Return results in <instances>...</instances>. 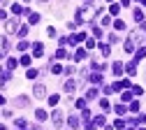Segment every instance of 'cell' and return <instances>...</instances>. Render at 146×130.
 Listing matches in <instances>:
<instances>
[{
    "label": "cell",
    "mask_w": 146,
    "mask_h": 130,
    "mask_svg": "<svg viewBox=\"0 0 146 130\" xmlns=\"http://www.w3.org/2000/svg\"><path fill=\"white\" fill-rule=\"evenodd\" d=\"M65 91H67V93H74V91H77V81H74V79H67V81H65Z\"/></svg>",
    "instance_id": "5b68a950"
},
{
    "label": "cell",
    "mask_w": 146,
    "mask_h": 130,
    "mask_svg": "<svg viewBox=\"0 0 146 130\" xmlns=\"http://www.w3.org/2000/svg\"><path fill=\"white\" fill-rule=\"evenodd\" d=\"M12 12H14V14H28V9H26V7H21V5H16V3L12 5Z\"/></svg>",
    "instance_id": "8992f818"
},
{
    "label": "cell",
    "mask_w": 146,
    "mask_h": 130,
    "mask_svg": "<svg viewBox=\"0 0 146 130\" xmlns=\"http://www.w3.org/2000/svg\"><path fill=\"white\" fill-rule=\"evenodd\" d=\"M109 12H111V16H116V14L121 12V5H111V7H109Z\"/></svg>",
    "instance_id": "d6986e66"
},
{
    "label": "cell",
    "mask_w": 146,
    "mask_h": 130,
    "mask_svg": "<svg viewBox=\"0 0 146 130\" xmlns=\"http://www.w3.org/2000/svg\"><path fill=\"white\" fill-rule=\"evenodd\" d=\"M114 109H116V114H125V105H116Z\"/></svg>",
    "instance_id": "4316f807"
},
{
    "label": "cell",
    "mask_w": 146,
    "mask_h": 130,
    "mask_svg": "<svg viewBox=\"0 0 146 130\" xmlns=\"http://www.w3.org/2000/svg\"><path fill=\"white\" fill-rule=\"evenodd\" d=\"M93 98H98V91H95V88H88V93H86V100H93Z\"/></svg>",
    "instance_id": "7c38bea8"
},
{
    "label": "cell",
    "mask_w": 146,
    "mask_h": 130,
    "mask_svg": "<svg viewBox=\"0 0 146 130\" xmlns=\"http://www.w3.org/2000/svg\"><path fill=\"white\" fill-rule=\"evenodd\" d=\"M100 47H102V56H109V53H111V49H109L107 44H100Z\"/></svg>",
    "instance_id": "83f0119b"
},
{
    "label": "cell",
    "mask_w": 146,
    "mask_h": 130,
    "mask_svg": "<svg viewBox=\"0 0 146 130\" xmlns=\"http://www.w3.org/2000/svg\"><path fill=\"white\" fill-rule=\"evenodd\" d=\"M100 107H102V109L107 111V109H109V107H111V105H109V100H100Z\"/></svg>",
    "instance_id": "f1b7e54d"
},
{
    "label": "cell",
    "mask_w": 146,
    "mask_h": 130,
    "mask_svg": "<svg viewBox=\"0 0 146 130\" xmlns=\"http://www.w3.org/2000/svg\"><path fill=\"white\" fill-rule=\"evenodd\" d=\"M141 35H144V33H132L130 37H127V42H125V47H123V49H125V53H132V51H135L137 42L141 40Z\"/></svg>",
    "instance_id": "6da1fadb"
},
{
    "label": "cell",
    "mask_w": 146,
    "mask_h": 130,
    "mask_svg": "<svg viewBox=\"0 0 146 130\" xmlns=\"http://www.w3.org/2000/svg\"><path fill=\"white\" fill-rule=\"evenodd\" d=\"M135 21H144V12L141 9H135Z\"/></svg>",
    "instance_id": "ac0fdd59"
},
{
    "label": "cell",
    "mask_w": 146,
    "mask_h": 130,
    "mask_svg": "<svg viewBox=\"0 0 146 130\" xmlns=\"http://www.w3.org/2000/svg\"><path fill=\"white\" fill-rule=\"evenodd\" d=\"M3 58H5V51H0V61H3Z\"/></svg>",
    "instance_id": "8d00e7d4"
},
{
    "label": "cell",
    "mask_w": 146,
    "mask_h": 130,
    "mask_svg": "<svg viewBox=\"0 0 146 130\" xmlns=\"http://www.w3.org/2000/svg\"><path fill=\"white\" fill-rule=\"evenodd\" d=\"M144 56H146V47H141V49H139V51H137V56H135V58H137V61H139V58H144Z\"/></svg>",
    "instance_id": "cb8c5ba5"
},
{
    "label": "cell",
    "mask_w": 146,
    "mask_h": 130,
    "mask_svg": "<svg viewBox=\"0 0 146 130\" xmlns=\"http://www.w3.org/2000/svg\"><path fill=\"white\" fill-rule=\"evenodd\" d=\"M56 58H65V49H58L56 51Z\"/></svg>",
    "instance_id": "1f68e13d"
},
{
    "label": "cell",
    "mask_w": 146,
    "mask_h": 130,
    "mask_svg": "<svg viewBox=\"0 0 146 130\" xmlns=\"http://www.w3.org/2000/svg\"><path fill=\"white\" fill-rule=\"evenodd\" d=\"M16 30H19L16 21H7V33H16Z\"/></svg>",
    "instance_id": "52a82bcc"
},
{
    "label": "cell",
    "mask_w": 146,
    "mask_h": 130,
    "mask_svg": "<svg viewBox=\"0 0 146 130\" xmlns=\"http://www.w3.org/2000/svg\"><path fill=\"white\" fill-rule=\"evenodd\" d=\"M77 107H79V109H86V100H84V98H81V100H77Z\"/></svg>",
    "instance_id": "4dcf8cb0"
},
{
    "label": "cell",
    "mask_w": 146,
    "mask_h": 130,
    "mask_svg": "<svg viewBox=\"0 0 146 130\" xmlns=\"http://www.w3.org/2000/svg\"><path fill=\"white\" fill-rule=\"evenodd\" d=\"M21 65H30V56H23V58H21Z\"/></svg>",
    "instance_id": "d6a6232c"
},
{
    "label": "cell",
    "mask_w": 146,
    "mask_h": 130,
    "mask_svg": "<svg viewBox=\"0 0 146 130\" xmlns=\"http://www.w3.org/2000/svg\"><path fill=\"white\" fill-rule=\"evenodd\" d=\"M90 81H93V84H102V77L95 72V74H90Z\"/></svg>",
    "instance_id": "2e32d148"
},
{
    "label": "cell",
    "mask_w": 146,
    "mask_h": 130,
    "mask_svg": "<svg viewBox=\"0 0 146 130\" xmlns=\"http://www.w3.org/2000/svg\"><path fill=\"white\" fill-rule=\"evenodd\" d=\"M84 58H86V49H79L74 53V61H84Z\"/></svg>",
    "instance_id": "ba28073f"
},
{
    "label": "cell",
    "mask_w": 146,
    "mask_h": 130,
    "mask_svg": "<svg viewBox=\"0 0 146 130\" xmlns=\"http://www.w3.org/2000/svg\"><path fill=\"white\" fill-rule=\"evenodd\" d=\"M93 125H95V128L104 125V116H95V119H93Z\"/></svg>",
    "instance_id": "4fadbf2b"
},
{
    "label": "cell",
    "mask_w": 146,
    "mask_h": 130,
    "mask_svg": "<svg viewBox=\"0 0 146 130\" xmlns=\"http://www.w3.org/2000/svg\"><path fill=\"white\" fill-rule=\"evenodd\" d=\"M14 123H16V125H19V128H26V121H23V119H16Z\"/></svg>",
    "instance_id": "836d02e7"
},
{
    "label": "cell",
    "mask_w": 146,
    "mask_h": 130,
    "mask_svg": "<svg viewBox=\"0 0 146 130\" xmlns=\"http://www.w3.org/2000/svg\"><path fill=\"white\" fill-rule=\"evenodd\" d=\"M93 35H95V37H102V30H100V28H95V26H93Z\"/></svg>",
    "instance_id": "e575fe53"
},
{
    "label": "cell",
    "mask_w": 146,
    "mask_h": 130,
    "mask_svg": "<svg viewBox=\"0 0 146 130\" xmlns=\"http://www.w3.org/2000/svg\"><path fill=\"white\" fill-rule=\"evenodd\" d=\"M33 93H35V98H44V95H46V88H44L42 84H37V86L33 88Z\"/></svg>",
    "instance_id": "3957f363"
},
{
    "label": "cell",
    "mask_w": 146,
    "mask_h": 130,
    "mask_svg": "<svg viewBox=\"0 0 146 130\" xmlns=\"http://www.w3.org/2000/svg\"><path fill=\"white\" fill-rule=\"evenodd\" d=\"M114 28H116V30H125V23L121 21V19H116V21H114Z\"/></svg>",
    "instance_id": "9a60e30c"
},
{
    "label": "cell",
    "mask_w": 146,
    "mask_h": 130,
    "mask_svg": "<svg viewBox=\"0 0 146 130\" xmlns=\"http://www.w3.org/2000/svg\"><path fill=\"white\" fill-rule=\"evenodd\" d=\"M16 65H19V63H16V58H9V61H7V70H14Z\"/></svg>",
    "instance_id": "44dd1931"
},
{
    "label": "cell",
    "mask_w": 146,
    "mask_h": 130,
    "mask_svg": "<svg viewBox=\"0 0 146 130\" xmlns=\"http://www.w3.org/2000/svg\"><path fill=\"white\" fill-rule=\"evenodd\" d=\"M123 72V63H114V74H121Z\"/></svg>",
    "instance_id": "603a6c76"
},
{
    "label": "cell",
    "mask_w": 146,
    "mask_h": 130,
    "mask_svg": "<svg viewBox=\"0 0 146 130\" xmlns=\"http://www.w3.org/2000/svg\"><path fill=\"white\" fill-rule=\"evenodd\" d=\"M28 21L30 23H37L40 21V14H28Z\"/></svg>",
    "instance_id": "ffe728a7"
},
{
    "label": "cell",
    "mask_w": 146,
    "mask_h": 130,
    "mask_svg": "<svg viewBox=\"0 0 146 130\" xmlns=\"http://www.w3.org/2000/svg\"><path fill=\"white\" fill-rule=\"evenodd\" d=\"M51 121H53V125H56V128H60V125H63V114H60L58 109L51 114Z\"/></svg>",
    "instance_id": "7a4b0ae2"
},
{
    "label": "cell",
    "mask_w": 146,
    "mask_h": 130,
    "mask_svg": "<svg viewBox=\"0 0 146 130\" xmlns=\"http://www.w3.org/2000/svg\"><path fill=\"white\" fill-rule=\"evenodd\" d=\"M116 128L123 130V128H125V121H123V119H116Z\"/></svg>",
    "instance_id": "f546056e"
},
{
    "label": "cell",
    "mask_w": 146,
    "mask_h": 130,
    "mask_svg": "<svg viewBox=\"0 0 146 130\" xmlns=\"http://www.w3.org/2000/svg\"><path fill=\"white\" fill-rule=\"evenodd\" d=\"M141 3H144V5H146V0H141Z\"/></svg>",
    "instance_id": "f35d334b"
},
{
    "label": "cell",
    "mask_w": 146,
    "mask_h": 130,
    "mask_svg": "<svg viewBox=\"0 0 146 130\" xmlns=\"http://www.w3.org/2000/svg\"><path fill=\"white\" fill-rule=\"evenodd\" d=\"M28 35V26H19V37H26Z\"/></svg>",
    "instance_id": "7402d4cb"
},
{
    "label": "cell",
    "mask_w": 146,
    "mask_h": 130,
    "mask_svg": "<svg viewBox=\"0 0 146 130\" xmlns=\"http://www.w3.org/2000/svg\"><path fill=\"white\" fill-rule=\"evenodd\" d=\"M58 102H60V95H49V105L51 107H56Z\"/></svg>",
    "instance_id": "9c48e42d"
},
{
    "label": "cell",
    "mask_w": 146,
    "mask_h": 130,
    "mask_svg": "<svg viewBox=\"0 0 146 130\" xmlns=\"http://www.w3.org/2000/svg\"><path fill=\"white\" fill-rule=\"evenodd\" d=\"M42 3H46V0H42Z\"/></svg>",
    "instance_id": "ab89813d"
},
{
    "label": "cell",
    "mask_w": 146,
    "mask_h": 130,
    "mask_svg": "<svg viewBox=\"0 0 146 130\" xmlns=\"http://www.w3.org/2000/svg\"><path fill=\"white\" fill-rule=\"evenodd\" d=\"M35 116H37L40 121H46V111L44 109H37V111H35Z\"/></svg>",
    "instance_id": "5bb4252c"
},
{
    "label": "cell",
    "mask_w": 146,
    "mask_h": 130,
    "mask_svg": "<svg viewBox=\"0 0 146 130\" xmlns=\"http://www.w3.org/2000/svg\"><path fill=\"white\" fill-rule=\"evenodd\" d=\"M33 56H37V58H40V56H44V47H42L40 42L33 44Z\"/></svg>",
    "instance_id": "277c9868"
},
{
    "label": "cell",
    "mask_w": 146,
    "mask_h": 130,
    "mask_svg": "<svg viewBox=\"0 0 146 130\" xmlns=\"http://www.w3.org/2000/svg\"><path fill=\"white\" fill-rule=\"evenodd\" d=\"M28 47H30V44H28V42H19V44H16V49H19V51H26V49H28Z\"/></svg>",
    "instance_id": "d4e9b609"
},
{
    "label": "cell",
    "mask_w": 146,
    "mask_h": 130,
    "mask_svg": "<svg viewBox=\"0 0 146 130\" xmlns=\"http://www.w3.org/2000/svg\"><path fill=\"white\" fill-rule=\"evenodd\" d=\"M26 74H28V79H35V77H37V70H33V67H30Z\"/></svg>",
    "instance_id": "484cf974"
},
{
    "label": "cell",
    "mask_w": 146,
    "mask_h": 130,
    "mask_svg": "<svg viewBox=\"0 0 146 130\" xmlns=\"http://www.w3.org/2000/svg\"><path fill=\"white\" fill-rule=\"evenodd\" d=\"M51 72H53V74H60V72H63V67H60V65H56V63H51Z\"/></svg>",
    "instance_id": "e0dca14e"
},
{
    "label": "cell",
    "mask_w": 146,
    "mask_h": 130,
    "mask_svg": "<svg viewBox=\"0 0 146 130\" xmlns=\"http://www.w3.org/2000/svg\"><path fill=\"white\" fill-rule=\"evenodd\" d=\"M67 123H70V128H79V119H77V116H70Z\"/></svg>",
    "instance_id": "30bf717a"
},
{
    "label": "cell",
    "mask_w": 146,
    "mask_h": 130,
    "mask_svg": "<svg viewBox=\"0 0 146 130\" xmlns=\"http://www.w3.org/2000/svg\"><path fill=\"white\" fill-rule=\"evenodd\" d=\"M0 130H7V128H5V125H0Z\"/></svg>",
    "instance_id": "74e56055"
},
{
    "label": "cell",
    "mask_w": 146,
    "mask_h": 130,
    "mask_svg": "<svg viewBox=\"0 0 146 130\" xmlns=\"http://www.w3.org/2000/svg\"><path fill=\"white\" fill-rule=\"evenodd\" d=\"M130 109L132 111H139V102H130Z\"/></svg>",
    "instance_id": "d590c367"
},
{
    "label": "cell",
    "mask_w": 146,
    "mask_h": 130,
    "mask_svg": "<svg viewBox=\"0 0 146 130\" xmlns=\"http://www.w3.org/2000/svg\"><path fill=\"white\" fill-rule=\"evenodd\" d=\"M16 105H19V107H26V105H28V98H26V95H19V98H16Z\"/></svg>",
    "instance_id": "8fae6325"
}]
</instances>
